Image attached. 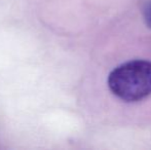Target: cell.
<instances>
[{
    "label": "cell",
    "mask_w": 151,
    "mask_h": 150,
    "mask_svg": "<svg viewBox=\"0 0 151 150\" xmlns=\"http://www.w3.org/2000/svg\"><path fill=\"white\" fill-rule=\"evenodd\" d=\"M112 94L125 102H137L151 95V62L134 60L116 67L108 76Z\"/></svg>",
    "instance_id": "6da1fadb"
},
{
    "label": "cell",
    "mask_w": 151,
    "mask_h": 150,
    "mask_svg": "<svg viewBox=\"0 0 151 150\" xmlns=\"http://www.w3.org/2000/svg\"><path fill=\"white\" fill-rule=\"evenodd\" d=\"M143 17L145 24L151 29V1L148 2L143 9Z\"/></svg>",
    "instance_id": "7a4b0ae2"
}]
</instances>
